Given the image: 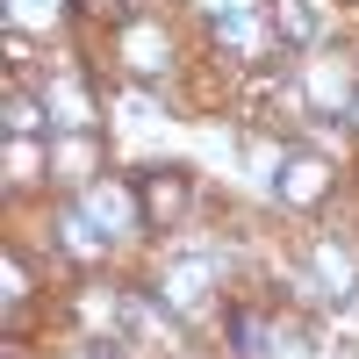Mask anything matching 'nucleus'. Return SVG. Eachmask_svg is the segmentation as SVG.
<instances>
[{
	"label": "nucleus",
	"instance_id": "obj_2",
	"mask_svg": "<svg viewBox=\"0 0 359 359\" xmlns=\"http://www.w3.org/2000/svg\"><path fill=\"white\" fill-rule=\"evenodd\" d=\"M137 194H144V223H151V230H165L180 208H187L194 180L180 172V165H151V172H137Z\"/></svg>",
	"mask_w": 359,
	"mask_h": 359
},
{
	"label": "nucleus",
	"instance_id": "obj_6",
	"mask_svg": "<svg viewBox=\"0 0 359 359\" xmlns=\"http://www.w3.org/2000/svg\"><path fill=\"white\" fill-rule=\"evenodd\" d=\"M165 302H180V309L208 302V259H180L172 266V273H165Z\"/></svg>",
	"mask_w": 359,
	"mask_h": 359
},
{
	"label": "nucleus",
	"instance_id": "obj_1",
	"mask_svg": "<svg viewBox=\"0 0 359 359\" xmlns=\"http://www.w3.org/2000/svg\"><path fill=\"white\" fill-rule=\"evenodd\" d=\"M115 50H123V65H130L137 79H158V72L172 65V36H165L158 22H144V15H130V22H123Z\"/></svg>",
	"mask_w": 359,
	"mask_h": 359
},
{
	"label": "nucleus",
	"instance_id": "obj_7",
	"mask_svg": "<svg viewBox=\"0 0 359 359\" xmlns=\"http://www.w3.org/2000/svg\"><path fill=\"white\" fill-rule=\"evenodd\" d=\"M273 29L287 43H316V15H309V0H273Z\"/></svg>",
	"mask_w": 359,
	"mask_h": 359
},
{
	"label": "nucleus",
	"instance_id": "obj_8",
	"mask_svg": "<svg viewBox=\"0 0 359 359\" xmlns=\"http://www.w3.org/2000/svg\"><path fill=\"white\" fill-rule=\"evenodd\" d=\"M36 130H43V108L29 94H8V137H36Z\"/></svg>",
	"mask_w": 359,
	"mask_h": 359
},
{
	"label": "nucleus",
	"instance_id": "obj_11",
	"mask_svg": "<svg viewBox=\"0 0 359 359\" xmlns=\"http://www.w3.org/2000/svg\"><path fill=\"white\" fill-rule=\"evenodd\" d=\"M273 359H309V338L302 331H273Z\"/></svg>",
	"mask_w": 359,
	"mask_h": 359
},
{
	"label": "nucleus",
	"instance_id": "obj_12",
	"mask_svg": "<svg viewBox=\"0 0 359 359\" xmlns=\"http://www.w3.org/2000/svg\"><path fill=\"white\" fill-rule=\"evenodd\" d=\"M352 130H359V94H352Z\"/></svg>",
	"mask_w": 359,
	"mask_h": 359
},
{
	"label": "nucleus",
	"instance_id": "obj_5",
	"mask_svg": "<svg viewBox=\"0 0 359 359\" xmlns=\"http://www.w3.org/2000/svg\"><path fill=\"white\" fill-rule=\"evenodd\" d=\"M94 151H101V144L86 137V130L57 137V144H50V165H57V180H79V187H86V180H94Z\"/></svg>",
	"mask_w": 359,
	"mask_h": 359
},
{
	"label": "nucleus",
	"instance_id": "obj_9",
	"mask_svg": "<svg viewBox=\"0 0 359 359\" xmlns=\"http://www.w3.org/2000/svg\"><path fill=\"white\" fill-rule=\"evenodd\" d=\"M57 230H65V245H72L79 259H101V237H94V223H86V216H65Z\"/></svg>",
	"mask_w": 359,
	"mask_h": 359
},
{
	"label": "nucleus",
	"instance_id": "obj_3",
	"mask_svg": "<svg viewBox=\"0 0 359 359\" xmlns=\"http://www.w3.org/2000/svg\"><path fill=\"white\" fill-rule=\"evenodd\" d=\"M86 208L108 223V237H123V230H151V223H144V194H137V187H108V180H101V187H86Z\"/></svg>",
	"mask_w": 359,
	"mask_h": 359
},
{
	"label": "nucleus",
	"instance_id": "obj_10",
	"mask_svg": "<svg viewBox=\"0 0 359 359\" xmlns=\"http://www.w3.org/2000/svg\"><path fill=\"white\" fill-rule=\"evenodd\" d=\"M65 0H8V15H15V29H29V22H50Z\"/></svg>",
	"mask_w": 359,
	"mask_h": 359
},
{
	"label": "nucleus",
	"instance_id": "obj_4",
	"mask_svg": "<svg viewBox=\"0 0 359 359\" xmlns=\"http://www.w3.org/2000/svg\"><path fill=\"white\" fill-rule=\"evenodd\" d=\"M331 187H338V172L323 165V158H287L280 165V201H294V208H316Z\"/></svg>",
	"mask_w": 359,
	"mask_h": 359
}]
</instances>
